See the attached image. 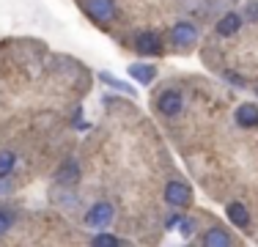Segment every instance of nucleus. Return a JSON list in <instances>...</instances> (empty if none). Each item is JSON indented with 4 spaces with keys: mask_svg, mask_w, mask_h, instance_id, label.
I'll list each match as a JSON object with an SVG mask.
<instances>
[{
    "mask_svg": "<svg viewBox=\"0 0 258 247\" xmlns=\"http://www.w3.org/2000/svg\"><path fill=\"white\" fill-rule=\"evenodd\" d=\"M14 162H17L14 151H3V154H0V178H6L11 170H14Z\"/></svg>",
    "mask_w": 258,
    "mask_h": 247,
    "instance_id": "obj_13",
    "label": "nucleus"
},
{
    "mask_svg": "<svg viewBox=\"0 0 258 247\" xmlns=\"http://www.w3.org/2000/svg\"><path fill=\"white\" fill-rule=\"evenodd\" d=\"M99 77L104 80V83H110V85H115V88H121V91H129V94H132V88H129L126 83H121V80H115V77H113V74H110V72H102Z\"/></svg>",
    "mask_w": 258,
    "mask_h": 247,
    "instance_id": "obj_15",
    "label": "nucleus"
},
{
    "mask_svg": "<svg viewBox=\"0 0 258 247\" xmlns=\"http://www.w3.org/2000/svg\"><path fill=\"white\" fill-rule=\"evenodd\" d=\"M204 244L206 247H228L231 236L223 231V228H209V231L204 233Z\"/></svg>",
    "mask_w": 258,
    "mask_h": 247,
    "instance_id": "obj_11",
    "label": "nucleus"
},
{
    "mask_svg": "<svg viewBox=\"0 0 258 247\" xmlns=\"http://www.w3.org/2000/svg\"><path fill=\"white\" fill-rule=\"evenodd\" d=\"M225 212H228V220L233 222V225H239V228H247L250 225V212L244 209V203H231Z\"/></svg>",
    "mask_w": 258,
    "mask_h": 247,
    "instance_id": "obj_10",
    "label": "nucleus"
},
{
    "mask_svg": "<svg viewBox=\"0 0 258 247\" xmlns=\"http://www.w3.org/2000/svg\"><path fill=\"white\" fill-rule=\"evenodd\" d=\"M192 228H195L192 220H181V222H179V231L184 233V236H189V233H192Z\"/></svg>",
    "mask_w": 258,
    "mask_h": 247,
    "instance_id": "obj_17",
    "label": "nucleus"
},
{
    "mask_svg": "<svg viewBox=\"0 0 258 247\" xmlns=\"http://www.w3.org/2000/svg\"><path fill=\"white\" fill-rule=\"evenodd\" d=\"M110 220H113V206H110L107 201H99L91 206V212L85 214V222H88L91 228H107Z\"/></svg>",
    "mask_w": 258,
    "mask_h": 247,
    "instance_id": "obj_3",
    "label": "nucleus"
},
{
    "mask_svg": "<svg viewBox=\"0 0 258 247\" xmlns=\"http://www.w3.org/2000/svg\"><path fill=\"white\" fill-rule=\"evenodd\" d=\"M135 49H138L140 55H159L162 52V39H159V33L143 30V33H138V39H135Z\"/></svg>",
    "mask_w": 258,
    "mask_h": 247,
    "instance_id": "obj_5",
    "label": "nucleus"
},
{
    "mask_svg": "<svg viewBox=\"0 0 258 247\" xmlns=\"http://www.w3.org/2000/svg\"><path fill=\"white\" fill-rule=\"evenodd\" d=\"M189 198H192V190L184 181H170L168 187H165V201H168L170 206H187Z\"/></svg>",
    "mask_w": 258,
    "mask_h": 247,
    "instance_id": "obj_6",
    "label": "nucleus"
},
{
    "mask_svg": "<svg viewBox=\"0 0 258 247\" xmlns=\"http://www.w3.org/2000/svg\"><path fill=\"white\" fill-rule=\"evenodd\" d=\"M181 104H184V99H181L179 91H173V88L162 91V94H159V99H157L159 113L168 115V118H173V115H179V113H181Z\"/></svg>",
    "mask_w": 258,
    "mask_h": 247,
    "instance_id": "obj_2",
    "label": "nucleus"
},
{
    "mask_svg": "<svg viewBox=\"0 0 258 247\" xmlns=\"http://www.w3.org/2000/svg\"><path fill=\"white\" fill-rule=\"evenodd\" d=\"M85 9H88V14L99 22H113L115 20V3L113 0H85Z\"/></svg>",
    "mask_w": 258,
    "mask_h": 247,
    "instance_id": "obj_4",
    "label": "nucleus"
},
{
    "mask_svg": "<svg viewBox=\"0 0 258 247\" xmlns=\"http://www.w3.org/2000/svg\"><path fill=\"white\" fill-rule=\"evenodd\" d=\"M239 28H242V17H239L236 11H228L225 17L217 20V33L220 36H233V33H239Z\"/></svg>",
    "mask_w": 258,
    "mask_h": 247,
    "instance_id": "obj_9",
    "label": "nucleus"
},
{
    "mask_svg": "<svg viewBox=\"0 0 258 247\" xmlns=\"http://www.w3.org/2000/svg\"><path fill=\"white\" fill-rule=\"evenodd\" d=\"M129 77H135L140 85H151L157 80V69L151 64H129Z\"/></svg>",
    "mask_w": 258,
    "mask_h": 247,
    "instance_id": "obj_7",
    "label": "nucleus"
},
{
    "mask_svg": "<svg viewBox=\"0 0 258 247\" xmlns=\"http://www.w3.org/2000/svg\"><path fill=\"white\" fill-rule=\"evenodd\" d=\"M255 94H258V85H255Z\"/></svg>",
    "mask_w": 258,
    "mask_h": 247,
    "instance_id": "obj_19",
    "label": "nucleus"
},
{
    "mask_svg": "<svg viewBox=\"0 0 258 247\" xmlns=\"http://www.w3.org/2000/svg\"><path fill=\"white\" fill-rule=\"evenodd\" d=\"M94 244H96V247H115V244H118V239H115L113 233H96V236H94Z\"/></svg>",
    "mask_w": 258,
    "mask_h": 247,
    "instance_id": "obj_14",
    "label": "nucleus"
},
{
    "mask_svg": "<svg viewBox=\"0 0 258 247\" xmlns=\"http://www.w3.org/2000/svg\"><path fill=\"white\" fill-rule=\"evenodd\" d=\"M236 124H239V127H244V129H250V127H255V124H258V107L253 102H244V104H239V107H236Z\"/></svg>",
    "mask_w": 258,
    "mask_h": 247,
    "instance_id": "obj_8",
    "label": "nucleus"
},
{
    "mask_svg": "<svg viewBox=\"0 0 258 247\" xmlns=\"http://www.w3.org/2000/svg\"><path fill=\"white\" fill-rule=\"evenodd\" d=\"M179 222H181V217H179V214H170V217L165 220V225H168V228H176Z\"/></svg>",
    "mask_w": 258,
    "mask_h": 247,
    "instance_id": "obj_18",
    "label": "nucleus"
},
{
    "mask_svg": "<svg viewBox=\"0 0 258 247\" xmlns=\"http://www.w3.org/2000/svg\"><path fill=\"white\" fill-rule=\"evenodd\" d=\"M77 176H80L77 162H69L66 168H60V170H58V176H55V178H58V181L66 187V184H75V181H77Z\"/></svg>",
    "mask_w": 258,
    "mask_h": 247,
    "instance_id": "obj_12",
    "label": "nucleus"
},
{
    "mask_svg": "<svg viewBox=\"0 0 258 247\" xmlns=\"http://www.w3.org/2000/svg\"><path fill=\"white\" fill-rule=\"evenodd\" d=\"M11 222H14V217H11L9 212H3V209H0V233H6L11 228Z\"/></svg>",
    "mask_w": 258,
    "mask_h": 247,
    "instance_id": "obj_16",
    "label": "nucleus"
},
{
    "mask_svg": "<svg viewBox=\"0 0 258 247\" xmlns=\"http://www.w3.org/2000/svg\"><path fill=\"white\" fill-rule=\"evenodd\" d=\"M170 41H173V47H192L195 41H198V28H195L192 22H176L173 30H170Z\"/></svg>",
    "mask_w": 258,
    "mask_h": 247,
    "instance_id": "obj_1",
    "label": "nucleus"
}]
</instances>
